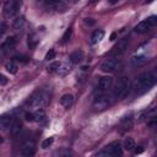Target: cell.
Instances as JSON below:
<instances>
[{"mask_svg":"<svg viewBox=\"0 0 157 157\" xmlns=\"http://www.w3.org/2000/svg\"><path fill=\"white\" fill-rule=\"evenodd\" d=\"M157 80V75L153 71H146L144 74H141L135 82V92L136 93H144L146 91H148L152 86H155Z\"/></svg>","mask_w":157,"mask_h":157,"instance_id":"cell-1","label":"cell"},{"mask_svg":"<svg viewBox=\"0 0 157 157\" xmlns=\"http://www.w3.org/2000/svg\"><path fill=\"white\" fill-rule=\"evenodd\" d=\"M50 101V93L45 90H39L36 91L26 102L27 107H29L31 109H43Z\"/></svg>","mask_w":157,"mask_h":157,"instance_id":"cell-2","label":"cell"},{"mask_svg":"<svg viewBox=\"0 0 157 157\" xmlns=\"http://www.w3.org/2000/svg\"><path fill=\"white\" fill-rule=\"evenodd\" d=\"M131 88V82L128 77H121L118 80L113 88V96L114 98H123L125 97Z\"/></svg>","mask_w":157,"mask_h":157,"instance_id":"cell-3","label":"cell"},{"mask_svg":"<svg viewBox=\"0 0 157 157\" xmlns=\"http://www.w3.org/2000/svg\"><path fill=\"white\" fill-rule=\"evenodd\" d=\"M20 7H21V0H7L4 4L2 13L6 18H10L18 12Z\"/></svg>","mask_w":157,"mask_h":157,"instance_id":"cell-4","label":"cell"},{"mask_svg":"<svg viewBox=\"0 0 157 157\" xmlns=\"http://www.w3.org/2000/svg\"><path fill=\"white\" fill-rule=\"evenodd\" d=\"M123 155V147L119 142H110L107 145L102 151L97 153V156H121Z\"/></svg>","mask_w":157,"mask_h":157,"instance_id":"cell-5","label":"cell"},{"mask_svg":"<svg viewBox=\"0 0 157 157\" xmlns=\"http://www.w3.org/2000/svg\"><path fill=\"white\" fill-rule=\"evenodd\" d=\"M156 23H157V17H156V16H150L148 18H146V20L139 22V23L135 26L134 29H135L136 33H146V32H148L152 27H155Z\"/></svg>","mask_w":157,"mask_h":157,"instance_id":"cell-6","label":"cell"},{"mask_svg":"<svg viewBox=\"0 0 157 157\" xmlns=\"http://www.w3.org/2000/svg\"><path fill=\"white\" fill-rule=\"evenodd\" d=\"M120 66V61L117 58H107L101 64V70L103 72H114Z\"/></svg>","mask_w":157,"mask_h":157,"instance_id":"cell-7","label":"cell"},{"mask_svg":"<svg viewBox=\"0 0 157 157\" xmlns=\"http://www.w3.org/2000/svg\"><path fill=\"white\" fill-rule=\"evenodd\" d=\"M113 85V77L112 76H103L98 80V83H97V87H96V92L98 94L108 91Z\"/></svg>","mask_w":157,"mask_h":157,"instance_id":"cell-8","label":"cell"},{"mask_svg":"<svg viewBox=\"0 0 157 157\" xmlns=\"http://www.w3.org/2000/svg\"><path fill=\"white\" fill-rule=\"evenodd\" d=\"M109 104H110V101L107 96H98L94 99V102L92 104V108H93L94 112H103L109 107Z\"/></svg>","mask_w":157,"mask_h":157,"instance_id":"cell-9","label":"cell"},{"mask_svg":"<svg viewBox=\"0 0 157 157\" xmlns=\"http://www.w3.org/2000/svg\"><path fill=\"white\" fill-rule=\"evenodd\" d=\"M128 45H129V38L128 37H124V38H121L114 47H113V49L110 50V55H115V56H118V55H121L123 53H125V50L128 49Z\"/></svg>","mask_w":157,"mask_h":157,"instance_id":"cell-10","label":"cell"},{"mask_svg":"<svg viewBox=\"0 0 157 157\" xmlns=\"http://www.w3.org/2000/svg\"><path fill=\"white\" fill-rule=\"evenodd\" d=\"M36 142L34 140H27L21 146V155L25 157H31L36 153Z\"/></svg>","mask_w":157,"mask_h":157,"instance_id":"cell-11","label":"cell"},{"mask_svg":"<svg viewBox=\"0 0 157 157\" xmlns=\"http://www.w3.org/2000/svg\"><path fill=\"white\" fill-rule=\"evenodd\" d=\"M132 124H134V113H129L126 115H124L121 119H120V123H119V129L124 132L129 129L132 128Z\"/></svg>","mask_w":157,"mask_h":157,"instance_id":"cell-12","label":"cell"},{"mask_svg":"<svg viewBox=\"0 0 157 157\" xmlns=\"http://www.w3.org/2000/svg\"><path fill=\"white\" fill-rule=\"evenodd\" d=\"M44 6L47 9H50V10H64L65 9V5L63 4L61 0H44Z\"/></svg>","mask_w":157,"mask_h":157,"instance_id":"cell-13","label":"cell"},{"mask_svg":"<svg viewBox=\"0 0 157 157\" xmlns=\"http://www.w3.org/2000/svg\"><path fill=\"white\" fill-rule=\"evenodd\" d=\"M13 119H15V118H13L12 115H7V114L1 115V117H0V129H2V130L10 129V126H11Z\"/></svg>","mask_w":157,"mask_h":157,"instance_id":"cell-14","label":"cell"},{"mask_svg":"<svg viewBox=\"0 0 157 157\" xmlns=\"http://www.w3.org/2000/svg\"><path fill=\"white\" fill-rule=\"evenodd\" d=\"M71 67H72V63L70 60L66 61V63H59V66H58L55 72L59 74V75H65L71 70Z\"/></svg>","mask_w":157,"mask_h":157,"instance_id":"cell-15","label":"cell"},{"mask_svg":"<svg viewBox=\"0 0 157 157\" xmlns=\"http://www.w3.org/2000/svg\"><path fill=\"white\" fill-rule=\"evenodd\" d=\"M60 104H61L64 108L69 109V108L74 104V96H72V94H70V93L64 94V96L60 98Z\"/></svg>","mask_w":157,"mask_h":157,"instance_id":"cell-16","label":"cell"},{"mask_svg":"<svg viewBox=\"0 0 157 157\" xmlns=\"http://www.w3.org/2000/svg\"><path fill=\"white\" fill-rule=\"evenodd\" d=\"M82 59H83V52L80 50V49L72 52V53L70 54V58H69V60H70L72 64H78V63L82 61Z\"/></svg>","mask_w":157,"mask_h":157,"instance_id":"cell-17","label":"cell"},{"mask_svg":"<svg viewBox=\"0 0 157 157\" xmlns=\"http://www.w3.org/2000/svg\"><path fill=\"white\" fill-rule=\"evenodd\" d=\"M103 37H104V31L103 29H96L91 36V44L94 45V44L99 43L103 39Z\"/></svg>","mask_w":157,"mask_h":157,"instance_id":"cell-18","label":"cell"},{"mask_svg":"<svg viewBox=\"0 0 157 157\" xmlns=\"http://www.w3.org/2000/svg\"><path fill=\"white\" fill-rule=\"evenodd\" d=\"M148 61V58L146 55H135L131 58V64L134 66H141V65H145L146 63Z\"/></svg>","mask_w":157,"mask_h":157,"instance_id":"cell-19","label":"cell"},{"mask_svg":"<svg viewBox=\"0 0 157 157\" xmlns=\"http://www.w3.org/2000/svg\"><path fill=\"white\" fill-rule=\"evenodd\" d=\"M22 130V121L20 119H13L11 126H10V131L12 135H17L20 134V131Z\"/></svg>","mask_w":157,"mask_h":157,"instance_id":"cell-20","label":"cell"},{"mask_svg":"<svg viewBox=\"0 0 157 157\" xmlns=\"http://www.w3.org/2000/svg\"><path fill=\"white\" fill-rule=\"evenodd\" d=\"M15 44H16V37H13V36L7 37V38L2 42V44H1V49H2V50L11 49L12 47H15Z\"/></svg>","mask_w":157,"mask_h":157,"instance_id":"cell-21","label":"cell"},{"mask_svg":"<svg viewBox=\"0 0 157 157\" xmlns=\"http://www.w3.org/2000/svg\"><path fill=\"white\" fill-rule=\"evenodd\" d=\"M136 147L135 145V140L132 137H126L124 140V144H123V148L126 150V151H132L134 148Z\"/></svg>","mask_w":157,"mask_h":157,"instance_id":"cell-22","label":"cell"},{"mask_svg":"<svg viewBox=\"0 0 157 157\" xmlns=\"http://www.w3.org/2000/svg\"><path fill=\"white\" fill-rule=\"evenodd\" d=\"M33 115H34V121H37V123H43V121H45V113H44L43 109H37V110L33 113Z\"/></svg>","mask_w":157,"mask_h":157,"instance_id":"cell-23","label":"cell"},{"mask_svg":"<svg viewBox=\"0 0 157 157\" xmlns=\"http://www.w3.org/2000/svg\"><path fill=\"white\" fill-rule=\"evenodd\" d=\"M23 23H25V17H23V16H18V17H16V18L13 20V22H12V28H13V29H20V28L23 26Z\"/></svg>","mask_w":157,"mask_h":157,"instance_id":"cell-24","label":"cell"},{"mask_svg":"<svg viewBox=\"0 0 157 157\" xmlns=\"http://www.w3.org/2000/svg\"><path fill=\"white\" fill-rule=\"evenodd\" d=\"M17 65L13 63V61H10V63H7L6 64V70L10 72V74H16L17 72Z\"/></svg>","mask_w":157,"mask_h":157,"instance_id":"cell-25","label":"cell"},{"mask_svg":"<svg viewBox=\"0 0 157 157\" xmlns=\"http://www.w3.org/2000/svg\"><path fill=\"white\" fill-rule=\"evenodd\" d=\"M37 43H38V39H37L36 34H29L28 36V45H29V48H34L37 45Z\"/></svg>","mask_w":157,"mask_h":157,"instance_id":"cell-26","label":"cell"},{"mask_svg":"<svg viewBox=\"0 0 157 157\" xmlns=\"http://www.w3.org/2000/svg\"><path fill=\"white\" fill-rule=\"evenodd\" d=\"M148 117H150V112L148 110H144V112H141L139 115H137V121H145V120H147L148 119Z\"/></svg>","mask_w":157,"mask_h":157,"instance_id":"cell-27","label":"cell"},{"mask_svg":"<svg viewBox=\"0 0 157 157\" xmlns=\"http://www.w3.org/2000/svg\"><path fill=\"white\" fill-rule=\"evenodd\" d=\"M71 34H72V28L71 27H69L66 31H65V33L63 34V43H65V42H67V40H70V38H71Z\"/></svg>","mask_w":157,"mask_h":157,"instance_id":"cell-28","label":"cell"},{"mask_svg":"<svg viewBox=\"0 0 157 157\" xmlns=\"http://www.w3.org/2000/svg\"><path fill=\"white\" fill-rule=\"evenodd\" d=\"M53 141H54V139H53V137H48V139H45V140H43V141H42L40 147L45 150V148H48V147H49V146L53 144Z\"/></svg>","mask_w":157,"mask_h":157,"instance_id":"cell-29","label":"cell"},{"mask_svg":"<svg viewBox=\"0 0 157 157\" xmlns=\"http://www.w3.org/2000/svg\"><path fill=\"white\" fill-rule=\"evenodd\" d=\"M55 55H56V53H55V50L54 49H49V52H47V54H45V60H48V61H50V60H53L54 58H55Z\"/></svg>","mask_w":157,"mask_h":157,"instance_id":"cell-30","label":"cell"},{"mask_svg":"<svg viewBox=\"0 0 157 157\" xmlns=\"http://www.w3.org/2000/svg\"><path fill=\"white\" fill-rule=\"evenodd\" d=\"M13 60L20 61V63H23V64H26V63L29 61V59L27 56H25V55H16V56H13Z\"/></svg>","mask_w":157,"mask_h":157,"instance_id":"cell-31","label":"cell"},{"mask_svg":"<svg viewBox=\"0 0 157 157\" xmlns=\"http://www.w3.org/2000/svg\"><path fill=\"white\" fill-rule=\"evenodd\" d=\"M25 119H26L27 121H34V115H33V113H32V112H26V113H25Z\"/></svg>","mask_w":157,"mask_h":157,"instance_id":"cell-32","label":"cell"},{"mask_svg":"<svg viewBox=\"0 0 157 157\" xmlns=\"http://www.w3.org/2000/svg\"><path fill=\"white\" fill-rule=\"evenodd\" d=\"M58 66H59V63H58V61H56V63H53V64H50V65L48 66V70H49L50 72H53V71H56Z\"/></svg>","mask_w":157,"mask_h":157,"instance_id":"cell-33","label":"cell"},{"mask_svg":"<svg viewBox=\"0 0 157 157\" xmlns=\"http://www.w3.org/2000/svg\"><path fill=\"white\" fill-rule=\"evenodd\" d=\"M7 78H6V76L5 75H2V74H0V86H4V85H6L7 83Z\"/></svg>","mask_w":157,"mask_h":157,"instance_id":"cell-34","label":"cell"},{"mask_svg":"<svg viewBox=\"0 0 157 157\" xmlns=\"http://www.w3.org/2000/svg\"><path fill=\"white\" fill-rule=\"evenodd\" d=\"M5 32H6V23H1V26H0V37H2Z\"/></svg>","mask_w":157,"mask_h":157,"instance_id":"cell-35","label":"cell"},{"mask_svg":"<svg viewBox=\"0 0 157 157\" xmlns=\"http://www.w3.org/2000/svg\"><path fill=\"white\" fill-rule=\"evenodd\" d=\"M85 23L87 26H93L94 25V20L93 18H85Z\"/></svg>","mask_w":157,"mask_h":157,"instance_id":"cell-36","label":"cell"},{"mask_svg":"<svg viewBox=\"0 0 157 157\" xmlns=\"http://www.w3.org/2000/svg\"><path fill=\"white\" fill-rule=\"evenodd\" d=\"M142 151H144V150L141 148V146H139V148H136V150H135V155H139V153H141Z\"/></svg>","mask_w":157,"mask_h":157,"instance_id":"cell-37","label":"cell"},{"mask_svg":"<svg viewBox=\"0 0 157 157\" xmlns=\"http://www.w3.org/2000/svg\"><path fill=\"white\" fill-rule=\"evenodd\" d=\"M107 1H108L110 5H115V4H118V2H119V0H107Z\"/></svg>","mask_w":157,"mask_h":157,"instance_id":"cell-38","label":"cell"},{"mask_svg":"<svg viewBox=\"0 0 157 157\" xmlns=\"http://www.w3.org/2000/svg\"><path fill=\"white\" fill-rule=\"evenodd\" d=\"M114 38H115V33H113V34H112V36H110V39H112V40H113V39H114Z\"/></svg>","mask_w":157,"mask_h":157,"instance_id":"cell-39","label":"cell"},{"mask_svg":"<svg viewBox=\"0 0 157 157\" xmlns=\"http://www.w3.org/2000/svg\"><path fill=\"white\" fill-rule=\"evenodd\" d=\"M70 1H71V2H72V4H75V2H77V1H78V0H70Z\"/></svg>","mask_w":157,"mask_h":157,"instance_id":"cell-40","label":"cell"},{"mask_svg":"<svg viewBox=\"0 0 157 157\" xmlns=\"http://www.w3.org/2000/svg\"><path fill=\"white\" fill-rule=\"evenodd\" d=\"M1 142H2V137L0 136V144H1Z\"/></svg>","mask_w":157,"mask_h":157,"instance_id":"cell-41","label":"cell"},{"mask_svg":"<svg viewBox=\"0 0 157 157\" xmlns=\"http://www.w3.org/2000/svg\"><path fill=\"white\" fill-rule=\"evenodd\" d=\"M36 1H44V0H36Z\"/></svg>","mask_w":157,"mask_h":157,"instance_id":"cell-42","label":"cell"}]
</instances>
